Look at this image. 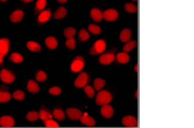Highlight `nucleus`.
Instances as JSON below:
<instances>
[{
    "label": "nucleus",
    "mask_w": 194,
    "mask_h": 128,
    "mask_svg": "<svg viewBox=\"0 0 194 128\" xmlns=\"http://www.w3.org/2000/svg\"><path fill=\"white\" fill-rule=\"evenodd\" d=\"M79 119L82 123L88 126H93L96 123L95 119L89 116L87 113L83 114Z\"/></svg>",
    "instance_id": "13"
},
{
    "label": "nucleus",
    "mask_w": 194,
    "mask_h": 128,
    "mask_svg": "<svg viewBox=\"0 0 194 128\" xmlns=\"http://www.w3.org/2000/svg\"><path fill=\"white\" fill-rule=\"evenodd\" d=\"M125 10L129 13H135L137 11V7L132 3H127L124 6Z\"/></svg>",
    "instance_id": "34"
},
{
    "label": "nucleus",
    "mask_w": 194,
    "mask_h": 128,
    "mask_svg": "<svg viewBox=\"0 0 194 128\" xmlns=\"http://www.w3.org/2000/svg\"><path fill=\"white\" fill-rule=\"evenodd\" d=\"M47 79V76L45 72L42 71L38 72L36 76V79L38 82H44Z\"/></svg>",
    "instance_id": "37"
},
{
    "label": "nucleus",
    "mask_w": 194,
    "mask_h": 128,
    "mask_svg": "<svg viewBox=\"0 0 194 128\" xmlns=\"http://www.w3.org/2000/svg\"><path fill=\"white\" fill-rule=\"evenodd\" d=\"M84 91L89 98H92L94 97L95 94V90L91 85H86L84 87Z\"/></svg>",
    "instance_id": "35"
},
{
    "label": "nucleus",
    "mask_w": 194,
    "mask_h": 128,
    "mask_svg": "<svg viewBox=\"0 0 194 128\" xmlns=\"http://www.w3.org/2000/svg\"><path fill=\"white\" fill-rule=\"evenodd\" d=\"M45 43L47 46L50 49H55L57 48L58 44L57 39L52 36L48 37L45 39Z\"/></svg>",
    "instance_id": "19"
},
{
    "label": "nucleus",
    "mask_w": 194,
    "mask_h": 128,
    "mask_svg": "<svg viewBox=\"0 0 194 128\" xmlns=\"http://www.w3.org/2000/svg\"><path fill=\"white\" fill-rule=\"evenodd\" d=\"M66 113L68 117L73 120H79L83 115L82 112L76 108H69L66 110Z\"/></svg>",
    "instance_id": "9"
},
{
    "label": "nucleus",
    "mask_w": 194,
    "mask_h": 128,
    "mask_svg": "<svg viewBox=\"0 0 194 128\" xmlns=\"http://www.w3.org/2000/svg\"><path fill=\"white\" fill-rule=\"evenodd\" d=\"M89 82V76L86 73H81L75 81L74 84L78 88L85 87Z\"/></svg>",
    "instance_id": "4"
},
{
    "label": "nucleus",
    "mask_w": 194,
    "mask_h": 128,
    "mask_svg": "<svg viewBox=\"0 0 194 128\" xmlns=\"http://www.w3.org/2000/svg\"><path fill=\"white\" fill-rule=\"evenodd\" d=\"M125 45L123 46V51L125 52L128 53L132 51L137 45V42L136 41H129L125 43Z\"/></svg>",
    "instance_id": "22"
},
{
    "label": "nucleus",
    "mask_w": 194,
    "mask_h": 128,
    "mask_svg": "<svg viewBox=\"0 0 194 128\" xmlns=\"http://www.w3.org/2000/svg\"><path fill=\"white\" fill-rule=\"evenodd\" d=\"M13 98L18 101L23 100L25 98V94L23 91L17 90L13 93Z\"/></svg>",
    "instance_id": "36"
},
{
    "label": "nucleus",
    "mask_w": 194,
    "mask_h": 128,
    "mask_svg": "<svg viewBox=\"0 0 194 128\" xmlns=\"http://www.w3.org/2000/svg\"><path fill=\"white\" fill-rule=\"evenodd\" d=\"M117 59L119 63L125 64L128 63L130 60V57L127 53L123 52L118 53L117 56Z\"/></svg>",
    "instance_id": "18"
},
{
    "label": "nucleus",
    "mask_w": 194,
    "mask_h": 128,
    "mask_svg": "<svg viewBox=\"0 0 194 128\" xmlns=\"http://www.w3.org/2000/svg\"><path fill=\"white\" fill-rule=\"evenodd\" d=\"M10 47V41L7 38L0 39V55L5 56L8 54Z\"/></svg>",
    "instance_id": "10"
},
{
    "label": "nucleus",
    "mask_w": 194,
    "mask_h": 128,
    "mask_svg": "<svg viewBox=\"0 0 194 128\" xmlns=\"http://www.w3.org/2000/svg\"><path fill=\"white\" fill-rule=\"evenodd\" d=\"M0 78L3 82L6 83H12L15 80V76L12 73L6 69H3L0 73Z\"/></svg>",
    "instance_id": "5"
},
{
    "label": "nucleus",
    "mask_w": 194,
    "mask_h": 128,
    "mask_svg": "<svg viewBox=\"0 0 194 128\" xmlns=\"http://www.w3.org/2000/svg\"><path fill=\"white\" fill-rule=\"evenodd\" d=\"M27 46L29 49L33 52H39L41 50L40 45L38 43L35 41H30L27 44Z\"/></svg>",
    "instance_id": "24"
},
{
    "label": "nucleus",
    "mask_w": 194,
    "mask_h": 128,
    "mask_svg": "<svg viewBox=\"0 0 194 128\" xmlns=\"http://www.w3.org/2000/svg\"><path fill=\"white\" fill-rule=\"evenodd\" d=\"M115 54L112 53H108L103 54L99 58L100 63L103 65H108L113 62L115 60Z\"/></svg>",
    "instance_id": "8"
},
{
    "label": "nucleus",
    "mask_w": 194,
    "mask_h": 128,
    "mask_svg": "<svg viewBox=\"0 0 194 128\" xmlns=\"http://www.w3.org/2000/svg\"><path fill=\"white\" fill-rule=\"evenodd\" d=\"M7 0H0V1H2V2H6Z\"/></svg>",
    "instance_id": "46"
},
{
    "label": "nucleus",
    "mask_w": 194,
    "mask_h": 128,
    "mask_svg": "<svg viewBox=\"0 0 194 128\" xmlns=\"http://www.w3.org/2000/svg\"><path fill=\"white\" fill-rule=\"evenodd\" d=\"M119 14L117 10L109 9L103 13V19L108 21L113 22L118 19Z\"/></svg>",
    "instance_id": "7"
},
{
    "label": "nucleus",
    "mask_w": 194,
    "mask_h": 128,
    "mask_svg": "<svg viewBox=\"0 0 194 128\" xmlns=\"http://www.w3.org/2000/svg\"><path fill=\"white\" fill-rule=\"evenodd\" d=\"M54 117L59 121H63L65 119V115L64 112L60 109H56L53 112Z\"/></svg>",
    "instance_id": "27"
},
{
    "label": "nucleus",
    "mask_w": 194,
    "mask_h": 128,
    "mask_svg": "<svg viewBox=\"0 0 194 128\" xmlns=\"http://www.w3.org/2000/svg\"><path fill=\"white\" fill-rule=\"evenodd\" d=\"M26 117L29 121H36L39 118V113L36 111H32L28 113Z\"/></svg>",
    "instance_id": "33"
},
{
    "label": "nucleus",
    "mask_w": 194,
    "mask_h": 128,
    "mask_svg": "<svg viewBox=\"0 0 194 128\" xmlns=\"http://www.w3.org/2000/svg\"><path fill=\"white\" fill-rule=\"evenodd\" d=\"M91 16L95 22H99L103 19V13L98 9H93L91 11Z\"/></svg>",
    "instance_id": "16"
},
{
    "label": "nucleus",
    "mask_w": 194,
    "mask_h": 128,
    "mask_svg": "<svg viewBox=\"0 0 194 128\" xmlns=\"http://www.w3.org/2000/svg\"><path fill=\"white\" fill-rule=\"evenodd\" d=\"M39 118L45 123L49 119H52V116L49 112L45 110H42L39 113Z\"/></svg>",
    "instance_id": "23"
},
{
    "label": "nucleus",
    "mask_w": 194,
    "mask_h": 128,
    "mask_svg": "<svg viewBox=\"0 0 194 128\" xmlns=\"http://www.w3.org/2000/svg\"><path fill=\"white\" fill-rule=\"evenodd\" d=\"M106 48V44L104 41L97 40L94 43L90 50V54L92 55H97L104 52Z\"/></svg>",
    "instance_id": "2"
},
{
    "label": "nucleus",
    "mask_w": 194,
    "mask_h": 128,
    "mask_svg": "<svg viewBox=\"0 0 194 128\" xmlns=\"http://www.w3.org/2000/svg\"><path fill=\"white\" fill-rule=\"evenodd\" d=\"M11 96L9 92L0 91V103H5L10 101Z\"/></svg>",
    "instance_id": "29"
},
{
    "label": "nucleus",
    "mask_w": 194,
    "mask_h": 128,
    "mask_svg": "<svg viewBox=\"0 0 194 128\" xmlns=\"http://www.w3.org/2000/svg\"><path fill=\"white\" fill-rule=\"evenodd\" d=\"M22 1H23L25 2L28 3L30 2H33L34 0H22Z\"/></svg>",
    "instance_id": "43"
},
{
    "label": "nucleus",
    "mask_w": 194,
    "mask_h": 128,
    "mask_svg": "<svg viewBox=\"0 0 194 128\" xmlns=\"http://www.w3.org/2000/svg\"><path fill=\"white\" fill-rule=\"evenodd\" d=\"M106 83V82L104 80L100 79V78H97L94 81V85L95 89L97 91H99L104 87Z\"/></svg>",
    "instance_id": "25"
},
{
    "label": "nucleus",
    "mask_w": 194,
    "mask_h": 128,
    "mask_svg": "<svg viewBox=\"0 0 194 128\" xmlns=\"http://www.w3.org/2000/svg\"><path fill=\"white\" fill-rule=\"evenodd\" d=\"M45 125L47 127H58L59 125L56 122L53 120L52 119H49L44 123Z\"/></svg>",
    "instance_id": "39"
},
{
    "label": "nucleus",
    "mask_w": 194,
    "mask_h": 128,
    "mask_svg": "<svg viewBox=\"0 0 194 128\" xmlns=\"http://www.w3.org/2000/svg\"><path fill=\"white\" fill-rule=\"evenodd\" d=\"M67 10L66 8L63 7H61L58 8L54 15V17L56 19H60L64 17L66 15Z\"/></svg>",
    "instance_id": "21"
},
{
    "label": "nucleus",
    "mask_w": 194,
    "mask_h": 128,
    "mask_svg": "<svg viewBox=\"0 0 194 128\" xmlns=\"http://www.w3.org/2000/svg\"><path fill=\"white\" fill-rule=\"evenodd\" d=\"M88 29L90 33L95 35H98L101 33V28L96 25L91 24L89 25Z\"/></svg>",
    "instance_id": "32"
},
{
    "label": "nucleus",
    "mask_w": 194,
    "mask_h": 128,
    "mask_svg": "<svg viewBox=\"0 0 194 128\" xmlns=\"http://www.w3.org/2000/svg\"><path fill=\"white\" fill-rule=\"evenodd\" d=\"M84 64L85 62L83 58L80 56H78L72 63L71 70L75 73L81 71L83 68Z\"/></svg>",
    "instance_id": "3"
},
{
    "label": "nucleus",
    "mask_w": 194,
    "mask_h": 128,
    "mask_svg": "<svg viewBox=\"0 0 194 128\" xmlns=\"http://www.w3.org/2000/svg\"><path fill=\"white\" fill-rule=\"evenodd\" d=\"M122 123L123 125L127 127H136L138 126L137 120L132 116H126L123 117Z\"/></svg>",
    "instance_id": "6"
},
{
    "label": "nucleus",
    "mask_w": 194,
    "mask_h": 128,
    "mask_svg": "<svg viewBox=\"0 0 194 128\" xmlns=\"http://www.w3.org/2000/svg\"><path fill=\"white\" fill-rule=\"evenodd\" d=\"M134 70H135V71L136 72H137L138 71V65H136V66H135V67H134Z\"/></svg>",
    "instance_id": "44"
},
{
    "label": "nucleus",
    "mask_w": 194,
    "mask_h": 128,
    "mask_svg": "<svg viewBox=\"0 0 194 128\" xmlns=\"http://www.w3.org/2000/svg\"><path fill=\"white\" fill-rule=\"evenodd\" d=\"M132 37V32L128 29H124L120 34V40L123 42L126 43L130 41Z\"/></svg>",
    "instance_id": "17"
},
{
    "label": "nucleus",
    "mask_w": 194,
    "mask_h": 128,
    "mask_svg": "<svg viewBox=\"0 0 194 128\" xmlns=\"http://www.w3.org/2000/svg\"><path fill=\"white\" fill-rule=\"evenodd\" d=\"M66 44V46L70 49H74L76 46L75 40L73 38H67Z\"/></svg>",
    "instance_id": "38"
},
{
    "label": "nucleus",
    "mask_w": 194,
    "mask_h": 128,
    "mask_svg": "<svg viewBox=\"0 0 194 128\" xmlns=\"http://www.w3.org/2000/svg\"><path fill=\"white\" fill-rule=\"evenodd\" d=\"M4 56L0 55V65L2 64L4 61Z\"/></svg>",
    "instance_id": "41"
},
{
    "label": "nucleus",
    "mask_w": 194,
    "mask_h": 128,
    "mask_svg": "<svg viewBox=\"0 0 194 128\" xmlns=\"http://www.w3.org/2000/svg\"><path fill=\"white\" fill-rule=\"evenodd\" d=\"M79 36L80 40L82 41H86L90 38V35L88 32L85 29H83L79 31Z\"/></svg>",
    "instance_id": "31"
},
{
    "label": "nucleus",
    "mask_w": 194,
    "mask_h": 128,
    "mask_svg": "<svg viewBox=\"0 0 194 128\" xmlns=\"http://www.w3.org/2000/svg\"><path fill=\"white\" fill-rule=\"evenodd\" d=\"M49 92L52 95H58L62 93V90L58 87H54L50 89Z\"/></svg>",
    "instance_id": "40"
},
{
    "label": "nucleus",
    "mask_w": 194,
    "mask_h": 128,
    "mask_svg": "<svg viewBox=\"0 0 194 128\" xmlns=\"http://www.w3.org/2000/svg\"><path fill=\"white\" fill-rule=\"evenodd\" d=\"M23 16V11L21 10H16L10 16V20L13 23H18L22 20Z\"/></svg>",
    "instance_id": "15"
},
{
    "label": "nucleus",
    "mask_w": 194,
    "mask_h": 128,
    "mask_svg": "<svg viewBox=\"0 0 194 128\" xmlns=\"http://www.w3.org/2000/svg\"><path fill=\"white\" fill-rule=\"evenodd\" d=\"M59 2L62 3V4H64V3H66L67 2V0H57Z\"/></svg>",
    "instance_id": "42"
},
{
    "label": "nucleus",
    "mask_w": 194,
    "mask_h": 128,
    "mask_svg": "<svg viewBox=\"0 0 194 128\" xmlns=\"http://www.w3.org/2000/svg\"><path fill=\"white\" fill-rule=\"evenodd\" d=\"M27 89L31 93H36L39 91V85L35 81L30 80L28 83Z\"/></svg>",
    "instance_id": "20"
},
{
    "label": "nucleus",
    "mask_w": 194,
    "mask_h": 128,
    "mask_svg": "<svg viewBox=\"0 0 194 128\" xmlns=\"http://www.w3.org/2000/svg\"><path fill=\"white\" fill-rule=\"evenodd\" d=\"M76 33V30L72 27H68L64 30V34L67 38H73Z\"/></svg>",
    "instance_id": "30"
},
{
    "label": "nucleus",
    "mask_w": 194,
    "mask_h": 128,
    "mask_svg": "<svg viewBox=\"0 0 194 128\" xmlns=\"http://www.w3.org/2000/svg\"><path fill=\"white\" fill-rule=\"evenodd\" d=\"M132 1H133V2H137V1H138V0H132Z\"/></svg>",
    "instance_id": "47"
},
{
    "label": "nucleus",
    "mask_w": 194,
    "mask_h": 128,
    "mask_svg": "<svg viewBox=\"0 0 194 128\" xmlns=\"http://www.w3.org/2000/svg\"><path fill=\"white\" fill-rule=\"evenodd\" d=\"M100 112L102 116L106 119L111 118L114 114V109L109 104L102 106Z\"/></svg>",
    "instance_id": "11"
},
{
    "label": "nucleus",
    "mask_w": 194,
    "mask_h": 128,
    "mask_svg": "<svg viewBox=\"0 0 194 128\" xmlns=\"http://www.w3.org/2000/svg\"><path fill=\"white\" fill-rule=\"evenodd\" d=\"M47 4L46 0H38L36 4V13H39L45 8Z\"/></svg>",
    "instance_id": "26"
},
{
    "label": "nucleus",
    "mask_w": 194,
    "mask_h": 128,
    "mask_svg": "<svg viewBox=\"0 0 194 128\" xmlns=\"http://www.w3.org/2000/svg\"><path fill=\"white\" fill-rule=\"evenodd\" d=\"M10 59L12 62L15 63H21L23 60V57L18 53H14L11 54Z\"/></svg>",
    "instance_id": "28"
},
{
    "label": "nucleus",
    "mask_w": 194,
    "mask_h": 128,
    "mask_svg": "<svg viewBox=\"0 0 194 128\" xmlns=\"http://www.w3.org/2000/svg\"><path fill=\"white\" fill-rule=\"evenodd\" d=\"M112 100V96L107 91H101L97 94L96 98L97 105L100 106L109 104Z\"/></svg>",
    "instance_id": "1"
},
{
    "label": "nucleus",
    "mask_w": 194,
    "mask_h": 128,
    "mask_svg": "<svg viewBox=\"0 0 194 128\" xmlns=\"http://www.w3.org/2000/svg\"><path fill=\"white\" fill-rule=\"evenodd\" d=\"M15 124L13 117L10 116H4L0 118V125L5 127H11Z\"/></svg>",
    "instance_id": "12"
},
{
    "label": "nucleus",
    "mask_w": 194,
    "mask_h": 128,
    "mask_svg": "<svg viewBox=\"0 0 194 128\" xmlns=\"http://www.w3.org/2000/svg\"><path fill=\"white\" fill-rule=\"evenodd\" d=\"M51 16V12L50 10H45L41 11L38 16V21L40 24H43L46 23L50 18Z\"/></svg>",
    "instance_id": "14"
},
{
    "label": "nucleus",
    "mask_w": 194,
    "mask_h": 128,
    "mask_svg": "<svg viewBox=\"0 0 194 128\" xmlns=\"http://www.w3.org/2000/svg\"><path fill=\"white\" fill-rule=\"evenodd\" d=\"M135 96L136 98H138V91H136V93H135Z\"/></svg>",
    "instance_id": "45"
}]
</instances>
